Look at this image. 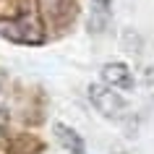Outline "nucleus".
Segmentation results:
<instances>
[{"label": "nucleus", "instance_id": "obj_7", "mask_svg": "<svg viewBox=\"0 0 154 154\" xmlns=\"http://www.w3.org/2000/svg\"><path fill=\"white\" fill-rule=\"evenodd\" d=\"M91 3H94L102 13H110V8H112V0H91Z\"/></svg>", "mask_w": 154, "mask_h": 154}, {"label": "nucleus", "instance_id": "obj_1", "mask_svg": "<svg viewBox=\"0 0 154 154\" xmlns=\"http://www.w3.org/2000/svg\"><path fill=\"white\" fill-rule=\"evenodd\" d=\"M0 37L18 45L45 42V29L34 0H0Z\"/></svg>", "mask_w": 154, "mask_h": 154}, {"label": "nucleus", "instance_id": "obj_2", "mask_svg": "<svg viewBox=\"0 0 154 154\" xmlns=\"http://www.w3.org/2000/svg\"><path fill=\"white\" fill-rule=\"evenodd\" d=\"M89 99L94 105V110L102 118H110V120H120L128 112V102L107 84H89Z\"/></svg>", "mask_w": 154, "mask_h": 154}, {"label": "nucleus", "instance_id": "obj_5", "mask_svg": "<svg viewBox=\"0 0 154 154\" xmlns=\"http://www.w3.org/2000/svg\"><path fill=\"white\" fill-rule=\"evenodd\" d=\"M52 131H55V138L60 141V146H63V149H68L71 154H84V152H86L84 138L79 136L71 125H65V123H55V125H52Z\"/></svg>", "mask_w": 154, "mask_h": 154}, {"label": "nucleus", "instance_id": "obj_6", "mask_svg": "<svg viewBox=\"0 0 154 154\" xmlns=\"http://www.w3.org/2000/svg\"><path fill=\"white\" fill-rule=\"evenodd\" d=\"M5 131H8V112L0 110V138L5 136Z\"/></svg>", "mask_w": 154, "mask_h": 154}, {"label": "nucleus", "instance_id": "obj_4", "mask_svg": "<svg viewBox=\"0 0 154 154\" xmlns=\"http://www.w3.org/2000/svg\"><path fill=\"white\" fill-rule=\"evenodd\" d=\"M47 13H50V21L57 26H65L71 24L76 13H79V3L76 0H47Z\"/></svg>", "mask_w": 154, "mask_h": 154}, {"label": "nucleus", "instance_id": "obj_3", "mask_svg": "<svg viewBox=\"0 0 154 154\" xmlns=\"http://www.w3.org/2000/svg\"><path fill=\"white\" fill-rule=\"evenodd\" d=\"M102 81L112 89H120V91H131L133 89V73L125 63H105L102 65Z\"/></svg>", "mask_w": 154, "mask_h": 154}]
</instances>
